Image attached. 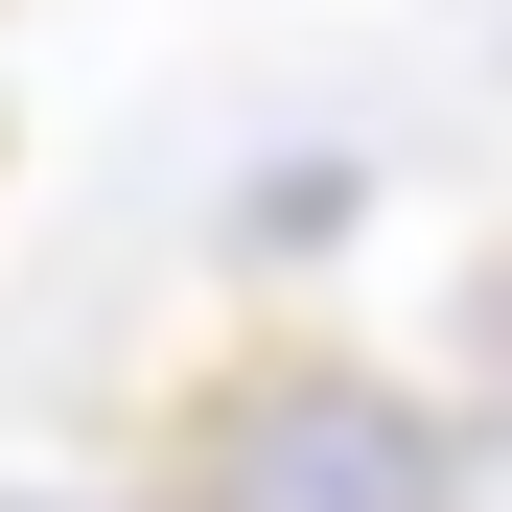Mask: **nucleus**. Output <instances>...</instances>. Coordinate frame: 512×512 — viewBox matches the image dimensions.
Segmentation results:
<instances>
[{
    "mask_svg": "<svg viewBox=\"0 0 512 512\" xmlns=\"http://www.w3.org/2000/svg\"><path fill=\"white\" fill-rule=\"evenodd\" d=\"M210 512H466V443L373 373H233L210 396Z\"/></svg>",
    "mask_w": 512,
    "mask_h": 512,
    "instance_id": "obj_1",
    "label": "nucleus"
}]
</instances>
